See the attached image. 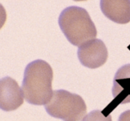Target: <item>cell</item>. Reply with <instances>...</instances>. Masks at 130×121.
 I'll use <instances>...</instances> for the list:
<instances>
[{
	"mask_svg": "<svg viewBox=\"0 0 130 121\" xmlns=\"http://www.w3.org/2000/svg\"><path fill=\"white\" fill-rule=\"evenodd\" d=\"M53 71L42 59L30 63L25 68L21 89L26 101L33 105H46L52 98Z\"/></svg>",
	"mask_w": 130,
	"mask_h": 121,
	"instance_id": "cell-1",
	"label": "cell"
},
{
	"mask_svg": "<svg viewBox=\"0 0 130 121\" xmlns=\"http://www.w3.org/2000/svg\"><path fill=\"white\" fill-rule=\"evenodd\" d=\"M45 109L51 117L63 121H82L87 111L86 104L80 95L63 89L53 92Z\"/></svg>",
	"mask_w": 130,
	"mask_h": 121,
	"instance_id": "cell-3",
	"label": "cell"
},
{
	"mask_svg": "<svg viewBox=\"0 0 130 121\" xmlns=\"http://www.w3.org/2000/svg\"><path fill=\"white\" fill-rule=\"evenodd\" d=\"M78 57L84 66L89 69H97L107 62L108 51L101 40L93 39L79 46Z\"/></svg>",
	"mask_w": 130,
	"mask_h": 121,
	"instance_id": "cell-4",
	"label": "cell"
},
{
	"mask_svg": "<svg viewBox=\"0 0 130 121\" xmlns=\"http://www.w3.org/2000/svg\"><path fill=\"white\" fill-rule=\"evenodd\" d=\"M112 94L113 101L102 111L105 115H109L120 104L130 103V64L117 70L113 78Z\"/></svg>",
	"mask_w": 130,
	"mask_h": 121,
	"instance_id": "cell-5",
	"label": "cell"
},
{
	"mask_svg": "<svg viewBox=\"0 0 130 121\" xmlns=\"http://www.w3.org/2000/svg\"><path fill=\"white\" fill-rule=\"evenodd\" d=\"M59 25L66 39L74 46L95 39L97 29L86 9L78 6L65 8L59 17Z\"/></svg>",
	"mask_w": 130,
	"mask_h": 121,
	"instance_id": "cell-2",
	"label": "cell"
},
{
	"mask_svg": "<svg viewBox=\"0 0 130 121\" xmlns=\"http://www.w3.org/2000/svg\"><path fill=\"white\" fill-rule=\"evenodd\" d=\"M7 19V13L4 6L0 3V29L4 26Z\"/></svg>",
	"mask_w": 130,
	"mask_h": 121,
	"instance_id": "cell-9",
	"label": "cell"
},
{
	"mask_svg": "<svg viewBox=\"0 0 130 121\" xmlns=\"http://www.w3.org/2000/svg\"><path fill=\"white\" fill-rule=\"evenodd\" d=\"M75 2H81V1H86V0H74Z\"/></svg>",
	"mask_w": 130,
	"mask_h": 121,
	"instance_id": "cell-11",
	"label": "cell"
},
{
	"mask_svg": "<svg viewBox=\"0 0 130 121\" xmlns=\"http://www.w3.org/2000/svg\"><path fill=\"white\" fill-rule=\"evenodd\" d=\"M118 121H130V110L122 113L118 119Z\"/></svg>",
	"mask_w": 130,
	"mask_h": 121,
	"instance_id": "cell-10",
	"label": "cell"
},
{
	"mask_svg": "<svg viewBox=\"0 0 130 121\" xmlns=\"http://www.w3.org/2000/svg\"><path fill=\"white\" fill-rule=\"evenodd\" d=\"M82 121H112V117L110 114L105 115L102 111L95 110L86 115Z\"/></svg>",
	"mask_w": 130,
	"mask_h": 121,
	"instance_id": "cell-8",
	"label": "cell"
},
{
	"mask_svg": "<svg viewBox=\"0 0 130 121\" xmlns=\"http://www.w3.org/2000/svg\"><path fill=\"white\" fill-rule=\"evenodd\" d=\"M22 89L12 78L6 76L0 79V109L13 111L24 103Z\"/></svg>",
	"mask_w": 130,
	"mask_h": 121,
	"instance_id": "cell-6",
	"label": "cell"
},
{
	"mask_svg": "<svg viewBox=\"0 0 130 121\" xmlns=\"http://www.w3.org/2000/svg\"><path fill=\"white\" fill-rule=\"evenodd\" d=\"M100 6L110 21L121 24L130 22V0H101Z\"/></svg>",
	"mask_w": 130,
	"mask_h": 121,
	"instance_id": "cell-7",
	"label": "cell"
}]
</instances>
